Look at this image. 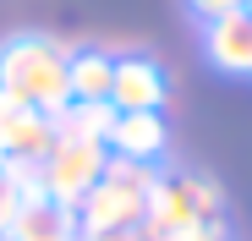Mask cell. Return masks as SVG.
<instances>
[{
	"label": "cell",
	"mask_w": 252,
	"mask_h": 241,
	"mask_svg": "<svg viewBox=\"0 0 252 241\" xmlns=\"http://www.w3.org/2000/svg\"><path fill=\"white\" fill-rule=\"evenodd\" d=\"M0 88L55 120L71 104V44H61L50 33L6 38L0 44Z\"/></svg>",
	"instance_id": "obj_1"
},
{
	"label": "cell",
	"mask_w": 252,
	"mask_h": 241,
	"mask_svg": "<svg viewBox=\"0 0 252 241\" xmlns=\"http://www.w3.org/2000/svg\"><path fill=\"white\" fill-rule=\"evenodd\" d=\"M159 181L154 165H137V159H115L99 176V186L77 203V225L82 236H115V230H143L148 214V186Z\"/></svg>",
	"instance_id": "obj_2"
},
{
	"label": "cell",
	"mask_w": 252,
	"mask_h": 241,
	"mask_svg": "<svg viewBox=\"0 0 252 241\" xmlns=\"http://www.w3.org/2000/svg\"><path fill=\"white\" fill-rule=\"evenodd\" d=\"M225 214V197L208 176L176 170V176H159L148 186V214H143V236H176V230H203V225H220Z\"/></svg>",
	"instance_id": "obj_3"
},
{
	"label": "cell",
	"mask_w": 252,
	"mask_h": 241,
	"mask_svg": "<svg viewBox=\"0 0 252 241\" xmlns=\"http://www.w3.org/2000/svg\"><path fill=\"white\" fill-rule=\"evenodd\" d=\"M110 165V148L104 143H77V137H55V148L44 153V165H38V192L55 197V203L77 209L82 197L99 186Z\"/></svg>",
	"instance_id": "obj_4"
},
{
	"label": "cell",
	"mask_w": 252,
	"mask_h": 241,
	"mask_svg": "<svg viewBox=\"0 0 252 241\" xmlns=\"http://www.w3.org/2000/svg\"><path fill=\"white\" fill-rule=\"evenodd\" d=\"M55 137L61 132L50 115H38L33 104H22L0 88V165H44Z\"/></svg>",
	"instance_id": "obj_5"
},
{
	"label": "cell",
	"mask_w": 252,
	"mask_h": 241,
	"mask_svg": "<svg viewBox=\"0 0 252 241\" xmlns=\"http://www.w3.org/2000/svg\"><path fill=\"white\" fill-rule=\"evenodd\" d=\"M170 99V77H164L159 60L148 55H115V83H110V104L121 115H137V110H164Z\"/></svg>",
	"instance_id": "obj_6"
},
{
	"label": "cell",
	"mask_w": 252,
	"mask_h": 241,
	"mask_svg": "<svg viewBox=\"0 0 252 241\" xmlns=\"http://www.w3.org/2000/svg\"><path fill=\"white\" fill-rule=\"evenodd\" d=\"M203 55L230 77H252V11H225L203 22Z\"/></svg>",
	"instance_id": "obj_7"
},
{
	"label": "cell",
	"mask_w": 252,
	"mask_h": 241,
	"mask_svg": "<svg viewBox=\"0 0 252 241\" xmlns=\"http://www.w3.org/2000/svg\"><path fill=\"white\" fill-rule=\"evenodd\" d=\"M115 159H137V165H154V159L170 148V126H164L159 110H137V115H121L115 110V126L104 143Z\"/></svg>",
	"instance_id": "obj_8"
},
{
	"label": "cell",
	"mask_w": 252,
	"mask_h": 241,
	"mask_svg": "<svg viewBox=\"0 0 252 241\" xmlns=\"http://www.w3.org/2000/svg\"><path fill=\"white\" fill-rule=\"evenodd\" d=\"M6 241H82V225H77V209L55 203V197H22Z\"/></svg>",
	"instance_id": "obj_9"
},
{
	"label": "cell",
	"mask_w": 252,
	"mask_h": 241,
	"mask_svg": "<svg viewBox=\"0 0 252 241\" xmlns=\"http://www.w3.org/2000/svg\"><path fill=\"white\" fill-rule=\"evenodd\" d=\"M115 55L110 50H71V104H110Z\"/></svg>",
	"instance_id": "obj_10"
},
{
	"label": "cell",
	"mask_w": 252,
	"mask_h": 241,
	"mask_svg": "<svg viewBox=\"0 0 252 241\" xmlns=\"http://www.w3.org/2000/svg\"><path fill=\"white\" fill-rule=\"evenodd\" d=\"M110 126H115V104H66L55 115V132L77 143H110Z\"/></svg>",
	"instance_id": "obj_11"
},
{
	"label": "cell",
	"mask_w": 252,
	"mask_h": 241,
	"mask_svg": "<svg viewBox=\"0 0 252 241\" xmlns=\"http://www.w3.org/2000/svg\"><path fill=\"white\" fill-rule=\"evenodd\" d=\"M17 209H22V186L11 181V170H6V165H0V241H6V230H11Z\"/></svg>",
	"instance_id": "obj_12"
},
{
	"label": "cell",
	"mask_w": 252,
	"mask_h": 241,
	"mask_svg": "<svg viewBox=\"0 0 252 241\" xmlns=\"http://www.w3.org/2000/svg\"><path fill=\"white\" fill-rule=\"evenodd\" d=\"M187 6H192L203 22H214V17H225V11H241L247 0H187Z\"/></svg>",
	"instance_id": "obj_13"
},
{
	"label": "cell",
	"mask_w": 252,
	"mask_h": 241,
	"mask_svg": "<svg viewBox=\"0 0 252 241\" xmlns=\"http://www.w3.org/2000/svg\"><path fill=\"white\" fill-rule=\"evenodd\" d=\"M159 241H230L225 225H203V230H176V236H159Z\"/></svg>",
	"instance_id": "obj_14"
},
{
	"label": "cell",
	"mask_w": 252,
	"mask_h": 241,
	"mask_svg": "<svg viewBox=\"0 0 252 241\" xmlns=\"http://www.w3.org/2000/svg\"><path fill=\"white\" fill-rule=\"evenodd\" d=\"M82 241H148L143 230H115V236H82Z\"/></svg>",
	"instance_id": "obj_15"
},
{
	"label": "cell",
	"mask_w": 252,
	"mask_h": 241,
	"mask_svg": "<svg viewBox=\"0 0 252 241\" xmlns=\"http://www.w3.org/2000/svg\"><path fill=\"white\" fill-rule=\"evenodd\" d=\"M247 11H252V0H247Z\"/></svg>",
	"instance_id": "obj_16"
}]
</instances>
